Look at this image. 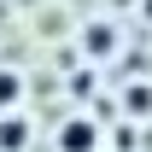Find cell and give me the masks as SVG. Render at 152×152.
<instances>
[{
	"label": "cell",
	"mask_w": 152,
	"mask_h": 152,
	"mask_svg": "<svg viewBox=\"0 0 152 152\" xmlns=\"http://www.w3.org/2000/svg\"><path fill=\"white\" fill-rule=\"evenodd\" d=\"M140 12H146V18H152V0H140Z\"/></svg>",
	"instance_id": "cell-6"
},
{
	"label": "cell",
	"mask_w": 152,
	"mask_h": 152,
	"mask_svg": "<svg viewBox=\"0 0 152 152\" xmlns=\"http://www.w3.org/2000/svg\"><path fill=\"white\" fill-rule=\"evenodd\" d=\"M29 134H35V129H29L23 111H6V117H0V152H29Z\"/></svg>",
	"instance_id": "cell-2"
},
{
	"label": "cell",
	"mask_w": 152,
	"mask_h": 152,
	"mask_svg": "<svg viewBox=\"0 0 152 152\" xmlns=\"http://www.w3.org/2000/svg\"><path fill=\"white\" fill-rule=\"evenodd\" d=\"M123 111H129V117H146L152 111V88H146V82H129V88H123Z\"/></svg>",
	"instance_id": "cell-5"
},
{
	"label": "cell",
	"mask_w": 152,
	"mask_h": 152,
	"mask_svg": "<svg viewBox=\"0 0 152 152\" xmlns=\"http://www.w3.org/2000/svg\"><path fill=\"white\" fill-rule=\"evenodd\" d=\"M18 99H23V76L18 70H0V117L18 111Z\"/></svg>",
	"instance_id": "cell-4"
},
{
	"label": "cell",
	"mask_w": 152,
	"mask_h": 152,
	"mask_svg": "<svg viewBox=\"0 0 152 152\" xmlns=\"http://www.w3.org/2000/svg\"><path fill=\"white\" fill-rule=\"evenodd\" d=\"M53 152H99V123L82 117V111H70L58 123V134H53Z\"/></svg>",
	"instance_id": "cell-1"
},
{
	"label": "cell",
	"mask_w": 152,
	"mask_h": 152,
	"mask_svg": "<svg viewBox=\"0 0 152 152\" xmlns=\"http://www.w3.org/2000/svg\"><path fill=\"white\" fill-rule=\"evenodd\" d=\"M82 53H88V58H111V53H117V29H111V18H99V23H88V29H82Z\"/></svg>",
	"instance_id": "cell-3"
},
{
	"label": "cell",
	"mask_w": 152,
	"mask_h": 152,
	"mask_svg": "<svg viewBox=\"0 0 152 152\" xmlns=\"http://www.w3.org/2000/svg\"><path fill=\"white\" fill-rule=\"evenodd\" d=\"M117 6H129V0H117Z\"/></svg>",
	"instance_id": "cell-7"
}]
</instances>
